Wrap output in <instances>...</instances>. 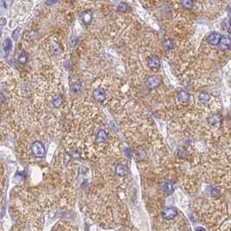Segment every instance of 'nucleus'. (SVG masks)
I'll use <instances>...</instances> for the list:
<instances>
[{
    "label": "nucleus",
    "mask_w": 231,
    "mask_h": 231,
    "mask_svg": "<svg viewBox=\"0 0 231 231\" xmlns=\"http://www.w3.org/2000/svg\"><path fill=\"white\" fill-rule=\"evenodd\" d=\"M30 151L32 154L38 159H42L45 155V147L43 144L39 140L34 141L30 145Z\"/></svg>",
    "instance_id": "f257e3e1"
},
{
    "label": "nucleus",
    "mask_w": 231,
    "mask_h": 231,
    "mask_svg": "<svg viewBox=\"0 0 231 231\" xmlns=\"http://www.w3.org/2000/svg\"><path fill=\"white\" fill-rule=\"evenodd\" d=\"M161 215H162V217H163L164 220L170 221V220H172V219L178 215V211H177L176 209H174V208L168 207V208H165V209L163 210Z\"/></svg>",
    "instance_id": "f03ea898"
},
{
    "label": "nucleus",
    "mask_w": 231,
    "mask_h": 231,
    "mask_svg": "<svg viewBox=\"0 0 231 231\" xmlns=\"http://www.w3.org/2000/svg\"><path fill=\"white\" fill-rule=\"evenodd\" d=\"M146 63L151 69H158L160 67V59L157 56H151L147 58Z\"/></svg>",
    "instance_id": "7ed1b4c3"
},
{
    "label": "nucleus",
    "mask_w": 231,
    "mask_h": 231,
    "mask_svg": "<svg viewBox=\"0 0 231 231\" xmlns=\"http://www.w3.org/2000/svg\"><path fill=\"white\" fill-rule=\"evenodd\" d=\"M160 84V79L157 75H151L145 80V85L149 89H153Z\"/></svg>",
    "instance_id": "20e7f679"
},
{
    "label": "nucleus",
    "mask_w": 231,
    "mask_h": 231,
    "mask_svg": "<svg viewBox=\"0 0 231 231\" xmlns=\"http://www.w3.org/2000/svg\"><path fill=\"white\" fill-rule=\"evenodd\" d=\"M221 40V36L217 32H211L207 37V42L211 45H217Z\"/></svg>",
    "instance_id": "39448f33"
},
{
    "label": "nucleus",
    "mask_w": 231,
    "mask_h": 231,
    "mask_svg": "<svg viewBox=\"0 0 231 231\" xmlns=\"http://www.w3.org/2000/svg\"><path fill=\"white\" fill-rule=\"evenodd\" d=\"M93 98L98 102H103L106 98V93L102 88H96L92 93Z\"/></svg>",
    "instance_id": "423d86ee"
},
{
    "label": "nucleus",
    "mask_w": 231,
    "mask_h": 231,
    "mask_svg": "<svg viewBox=\"0 0 231 231\" xmlns=\"http://www.w3.org/2000/svg\"><path fill=\"white\" fill-rule=\"evenodd\" d=\"M160 187L162 191H164L166 194H171L173 191V184L171 183V181L168 179H164L161 182Z\"/></svg>",
    "instance_id": "0eeeda50"
},
{
    "label": "nucleus",
    "mask_w": 231,
    "mask_h": 231,
    "mask_svg": "<svg viewBox=\"0 0 231 231\" xmlns=\"http://www.w3.org/2000/svg\"><path fill=\"white\" fill-rule=\"evenodd\" d=\"M80 17H81V20H82V22H83L85 24H87V25L90 24L91 22L93 20V13H92V10H83V11L81 12Z\"/></svg>",
    "instance_id": "6e6552de"
},
{
    "label": "nucleus",
    "mask_w": 231,
    "mask_h": 231,
    "mask_svg": "<svg viewBox=\"0 0 231 231\" xmlns=\"http://www.w3.org/2000/svg\"><path fill=\"white\" fill-rule=\"evenodd\" d=\"M129 172V169L126 165L125 164H119L116 165L115 167V173L120 176V177H124L126 176L127 173Z\"/></svg>",
    "instance_id": "1a4fd4ad"
},
{
    "label": "nucleus",
    "mask_w": 231,
    "mask_h": 231,
    "mask_svg": "<svg viewBox=\"0 0 231 231\" xmlns=\"http://www.w3.org/2000/svg\"><path fill=\"white\" fill-rule=\"evenodd\" d=\"M107 140V132L103 129H100V130L97 132V134H96V143L98 144H101V143H104L106 142Z\"/></svg>",
    "instance_id": "9d476101"
},
{
    "label": "nucleus",
    "mask_w": 231,
    "mask_h": 231,
    "mask_svg": "<svg viewBox=\"0 0 231 231\" xmlns=\"http://www.w3.org/2000/svg\"><path fill=\"white\" fill-rule=\"evenodd\" d=\"M178 99L181 102L185 103V102L189 101V100H190V94L187 91L183 90V89L179 90L178 92Z\"/></svg>",
    "instance_id": "9b49d317"
},
{
    "label": "nucleus",
    "mask_w": 231,
    "mask_h": 231,
    "mask_svg": "<svg viewBox=\"0 0 231 231\" xmlns=\"http://www.w3.org/2000/svg\"><path fill=\"white\" fill-rule=\"evenodd\" d=\"M162 47L164 50H170L173 47V40L170 37H166L162 41Z\"/></svg>",
    "instance_id": "f8f14e48"
},
{
    "label": "nucleus",
    "mask_w": 231,
    "mask_h": 231,
    "mask_svg": "<svg viewBox=\"0 0 231 231\" xmlns=\"http://www.w3.org/2000/svg\"><path fill=\"white\" fill-rule=\"evenodd\" d=\"M28 61V56L26 52L22 51L20 54H18V57H17V61L20 64V65H25L26 62Z\"/></svg>",
    "instance_id": "ddd939ff"
},
{
    "label": "nucleus",
    "mask_w": 231,
    "mask_h": 231,
    "mask_svg": "<svg viewBox=\"0 0 231 231\" xmlns=\"http://www.w3.org/2000/svg\"><path fill=\"white\" fill-rule=\"evenodd\" d=\"M82 88H83V86H82V83L79 81V80H77V81H75V82H73L72 83V85H71V89L72 91L74 92V93H80V91L82 90Z\"/></svg>",
    "instance_id": "4468645a"
},
{
    "label": "nucleus",
    "mask_w": 231,
    "mask_h": 231,
    "mask_svg": "<svg viewBox=\"0 0 231 231\" xmlns=\"http://www.w3.org/2000/svg\"><path fill=\"white\" fill-rule=\"evenodd\" d=\"M231 46V39L228 38V37H224L222 38L220 42V47L222 50H228L230 49V47Z\"/></svg>",
    "instance_id": "2eb2a0df"
},
{
    "label": "nucleus",
    "mask_w": 231,
    "mask_h": 231,
    "mask_svg": "<svg viewBox=\"0 0 231 231\" xmlns=\"http://www.w3.org/2000/svg\"><path fill=\"white\" fill-rule=\"evenodd\" d=\"M11 48H12V42L10 41V38L5 39L4 42V44H3V50L4 51V53L8 54L11 50Z\"/></svg>",
    "instance_id": "dca6fc26"
},
{
    "label": "nucleus",
    "mask_w": 231,
    "mask_h": 231,
    "mask_svg": "<svg viewBox=\"0 0 231 231\" xmlns=\"http://www.w3.org/2000/svg\"><path fill=\"white\" fill-rule=\"evenodd\" d=\"M61 104H62V98L61 97L60 95H57V96H56V97L53 98V100H52V105H53L54 107L59 108L61 106Z\"/></svg>",
    "instance_id": "f3484780"
},
{
    "label": "nucleus",
    "mask_w": 231,
    "mask_h": 231,
    "mask_svg": "<svg viewBox=\"0 0 231 231\" xmlns=\"http://www.w3.org/2000/svg\"><path fill=\"white\" fill-rule=\"evenodd\" d=\"M198 98H199V101H201L202 103H208L209 101H210V99H211V96H210V94H208V93H205V92H202L200 94H199V96H198Z\"/></svg>",
    "instance_id": "a211bd4d"
},
{
    "label": "nucleus",
    "mask_w": 231,
    "mask_h": 231,
    "mask_svg": "<svg viewBox=\"0 0 231 231\" xmlns=\"http://www.w3.org/2000/svg\"><path fill=\"white\" fill-rule=\"evenodd\" d=\"M127 9H128L127 4H126V3H124V2H121V3L119 4V5H118L117 10H118L119 12H121V13H125V12L127 11Z\"/></svg>",
    "instance_id": "6ab92c4d"
},
{
    "label": "nucleus",
    "mask_w": 231,
    "mask_h": 231,
    "mask_svg": "<svg viewBox=\"0 0 231 231\" xmlns=\"http://www.w3.org/2000/svg\"><path fill=\"white\" fill-rule=\"evenodd\" d=\"M218 121H219V118H217L216 114H213V115H211V117L208 119V122H209V124L211 125V126H215V125H216V124L218 123Z\"/></svg>",
    "instance_id": "aec40b11"
},
{
    "label": "nucleus",
    "mask_w": 231,
    "mask_h": 231,
    "mask_svg": "<svg viewBox=\"0 0 231 231\" xmlns=\"http://www.w3.org/2000/svg\"><path fill=\"white\" fill-rule=\"evenodd\" d=\"M182 5L186 8V9H191L193 7V2L192 1H190V0H185V1H183L182 3Z\"/></svg>",
    "instance_id": "412c9836"
},
{
    "label": "nucleus",
    "mask_w": 231,
    "mask_h": 231,
    "mask_svg": "<svg viewBox=\"0 0 231 231\" xmlns=\"http://www.w3.org/2000/svg\"><path fill=\"white\" fill-rule=\"evenodd\" d=\"M19 34H20V28H18V29L14 30V31L12 32V38L14 39V41L18 40V37H19Z\"/></svg>",
    "instance_id": "4be33fe9"
},
{
    "label": "nucleus",
    "mask_w": 231,
    "mask_h": 231,
    "mask_svg": "<svg viewBox=\"0 0 231 231\" xmlns=\"http://www.w3.org/2000/svg\"><path fill=\"white\" fill-rule=\"evenodd\" d=\"M72 159V156H71V154L69 152H66L65 154H64V163L65 164H68V163H69Z\"/></svg>",
    "instance_id": "5701e85b"
},
{
    "label": "nucleus",
    "mask_w": 231,
    "mask_h": 231,
    "mask_svg": "<svg viewBox=\"0 0 231 231\" xmlns=\"http://www.w3.org/2000/svg\"><path fill=\"white\" fill-rule=\"evenodd\" d=\"M125 154H126V156L129 159H132V151L130 148H126V149L125 150Z\"/></svg>",
    "instance_id": "b1692460"
},
{
    "label": "nucleus",
    "mask_w": 231,
    "mask_h": 231,
    "mask_svg": "<svg viewBox=\"0 0 231 231\" xmlns=\"http://www.w3.org/2000/svg\"><path fill=\"white\" fill-rule=\"evenodd\" d=\"M209 192L211 193V195H216V194L219 193L218 190L216 189V188H214V187H210V189H209Z\"/></svg>",
    "instance_id": "393cba45"
},
{
    "label": "nucleus",
    "mask_w": 231,
    "mask_h": 231,
    "mask_svg": "<svg viewBox=\"0 0 231 231\" xmlns=\"http://www.w3.org/2000/svg\"><path fill=\"white\" fill-rule=\"evenodd\" d=\"M178 155H179V157H181V158H183L184 156L187 155V151H185L184 149H180V151H178Z\"/></svg>",
    "instance_id": "a878e982"
},
{
    "label": "nucleus",
    "mask_w": 231,
    "mask_h": 231,
    "mask_svg": "<svg viewBox=\"0 0 231 231\" xmlns=\"http://www.w3.org/2000/svg\"><path fill=\"white\" fill-rule=\"evenodd\" d=\"M5 23H6V21H5V19H4V18H1V26L3 27Z\"/></svg>",
    "instance_id": "bb28decb"
},
{
    "label": "nucleus",
    "mask_w": 231,
    "mask_h": 231,
    "mask_svg": "<svg viewBox=\"0 0 231 231\" xmlns=\"http://www.w3.org/2000/svg\"><path fill=\"white\" fill-rule=\"evenodd\" d=\"M0 96H1V101H2V103H4V100H5V98H4V94L1 93V94H0Z\"/></svg>",
    "instance_id": "cd10ccee"
},
{
    "label": "nucleus",
    "mask_w": 231,
    "mask_h": 231,
    "mask_svg": "<svg viewBox=\"0 0 231 231\" xmlns=\"http://www.w3.org/2000/svg\"><path fill=\"white\" fill-rule=\"evenodd\" d=\"M196 231H206V230H205V229H203L202 227H197V228L196 229Z\"/></svg>",
    "instance_id": "c85d7f7f"
},
{
    "label": "nucleus",
    "mask_w": 231,
    "mask_h": 231,
    "mask_svg": "<svg viewBox=\"0 0 231 231\" xmlns=\"http://www.w3.org/2000/svg\"><path fill=\"white\" fill-rule=\"evenodd\" d=\"M46 4H56V1H47Z\"/></svg>",
    "instance_id": "c756f323"
},
{
    "label": "nucleus",
    "mask_w": 231,
    "mask_h": 231,
    "mask_svg": "<svg viewBox=\"0 0 231 231\" xmlns=\"http://www.w3.org/2000/svg\"><path fill=\"white\" fill-rule=\"evenodd\" d=\"M230 26H231V20H230Z\"/></svg>",
    "instance_id": "7c9ffc66"
}]
</instances>
